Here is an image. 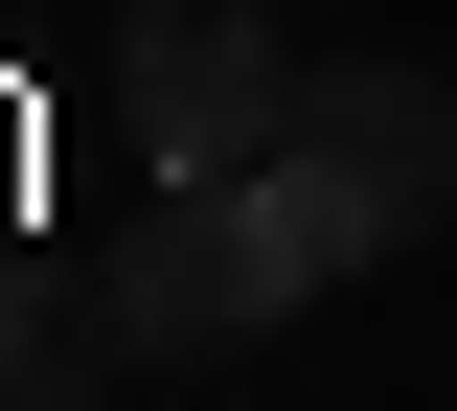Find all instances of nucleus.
<instances>
[{
    "mask_svg": "<svg viewBox=\"0 0 457 411\" xmlns=\"http://www.w3.org/2000/svg\"><path fill=\"white\" fill-rule=\"evenodd\" d=\"M275 206H297V251H320V275H389V251H435V229H457V69H411V46L297 69Z\"/></svg>",
    "mask_w": 457,
    "mask_h": 411,
    "instance_id": "1",
    "label": "nucleus"
},
{
    "mask_svg": "<svg viewBox=\"0 0 457 411\" xmlns=\"http://www.w3.org/2000/svg\"><path fill=\"white\" fill-rule=\"evenodd\" d=\"M297 297H320V251H297L275 160H206V183H161V206H137V251H114V320H137V366H252Z\"/></svg>",
    "mask_w": 457,
    "mask_h": 411,
    "instance_id": "2",
    "label": "nucleus"
},
{
    "mask_svg": "<svg viewBox=\"0 0 457 411\" xmlns=\"http://www.w3.org/2000/svg\"><path fill=\"white\" fill-rule=\"evenodd\" d=\"M114 115H137V160H161V183L275 160V137H297V46H275V0H137V23H114Z\"/></svg>",
    "mask_w": 457,
    "mask_h": 411,
    "instance_id": "3",
    "label": "nucleus"
},
{
    "mask_svg": "<svg viewBox=\"0 0 457 411\" xmlns=\"http://www.w3.org/2000/svg\"><path fill=\"white\" fill-rule=\"evenodd\" d=\"M114 366H137V320H114V297H46V275H0V411H92Z\"/></svg>",
    "mask_w": 457,
    "mask_h": 411,
    "instance_id": "4",
    "label": "nucleus"
}]
</instances>
